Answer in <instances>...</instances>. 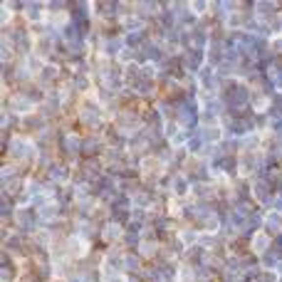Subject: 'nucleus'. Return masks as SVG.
Wrapping results in <instances>:
<instances>
[{"label": "nucleus", "instance_id": "2", "mask_svg": "<svg viewBox=\"0 0 282 282\" xmlns=\"http://www.w3.org/2000/svg\"><path fill=\"white\" fill-rule=\"evenodd\" d=\"M116 233H119V228H116V225H109V228H107V233H104V235H107V238H109V240H114V235H116Z\"/></svg>", "mask_w": 282, "mask_h": 282}, {"label": "nucleus", "instance_id": "1", "mask_svg": "<svg viewBox=\"0 0 282 282\" xmlns=\"http://www.w3.org/2000/svg\"><path fill=\"white\" fill-rule=\"evenodd\" d=\"M267 243H270V240H267V235H255V240H253V250H265L267 248Z\"/></svg>", "mask_w": 282, "mask_h": 282}]
</instances>
